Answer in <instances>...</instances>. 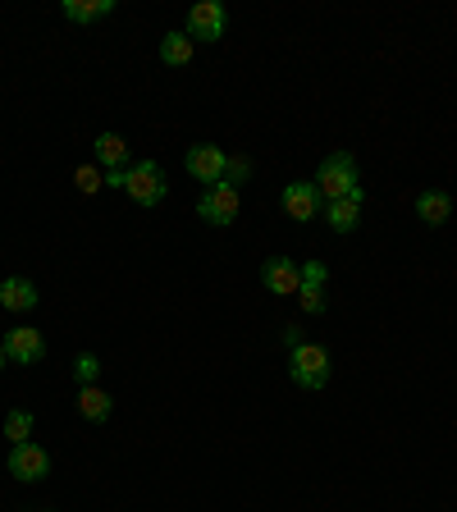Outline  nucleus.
Instances as JSON below:
<instances>
[{
  "mask_svg": "<svg viewBox=\"0 0 457 512\" xmlns=\"http://www.w3.org/2000/svg\"><path fill=\"white\" fill-rule=\"evenodd\" d=\"M311 183H316V192L325 197V202H339V197L362 192V183H357V156H352V151H334V156H325Z\"/></svg>",
  "mask_w": 457,
  "mask_h": 512,
  "instance_id": "obj_1",
  "label": "nucleus"
},
{
  "mask_svg": "<svg viewBox=\"0 0 457 512\" xmlns=\"http://www.w3.org/2000/svg\"><path fill=\"white\" fill-rule=\"evenodd\" d=\"M288 375L298 389H325L330 384V352L320 343H298L293 357H288Z\"/></svg>",
  "mask_w": 457,
  "mask_h": 512,
  "instance_id": "obj_2",
  "label": "nucleus"
},
{
  "mask_svg": "<svg viewBox=\"0 0 457 512\" xmlns=\"http://www.w3.org/2000/svg\"><path fill=\"white\" fill-rule=\"evenodd\" d=\"M124 192L138 206H156V202H165L170 179H165V170H160L156 160H138V165H128V174H124Z\"/></svg>",
  "mask_w": 457,
  "mask_h": 512,
  "instance_id": "obj_3",
  "label": "nucleus"
},
{
  "mask_svg": "<svg viewBox=\"0 0 457 512\" xmlns=\"http://www.w3.org/2000/svg\"><path fill=\"white\" fill-rule=\"evenodd\" d=\"M238 211H243V197H238V188H229V183H215V188H206L202 202H197V215H202L206 224H215V229L234 224Z\"/></svg>",
  "mask_w": 457,
  "mask_h": 512,
  "instance_id": "obj_4",
  "label": "nucleus"
},
{
  "mask_svg": "<svg viewBox=\"0 0 457 512\" xmlns=\"http://www.w3.org/2000/svg\"><path fill=\"white\" fill-rule=\"evenodd\" d=\"M183 165H188V174L197 183H206V188L224 183V174H229V156H224V147H215V142H197V147L183 156Z\"/></svg>",
  "mask_w": 457,
  "mask_h": 512,
  "instance_id": "obj_5",
  "label": "nucleus"
},
{
  "mask_svg": "<svg viewBox=\"0 0 457 512\" xmlns=\"http://www.w3.org/2000/svg\"><path fill=\"white\" fill-rule=\"evenodd\" d=\"M224 28H229V14H224L220 0H202V5H192L188 10V37L192 42H220Z\"/></svg>",
  "mask_w": 457,
  "mask_h": 512,
  "instance_id": "obj_6",
  "label": "nucleus"
},
{
  "mask_svg": "<svg viewBox=\"0 0 457 512\" xmlns=\"http://www.w3.org/2000/svg\"><path fill=\"white\" fill-rule=\"evenodd\" d=\"M0 343L10 352V362H19V366H37L46 357V334L37 325H19V330H10Z\"/></svg>",
  "mask_w": 457,
  "mask_h": 512,
  "instance_id": "obj_7",
  "label": "nucleus"
},
{
  "mask_svg": "<svg viewBox=\"0 0 457 512\" xmlns=\"http://www.w3.org/2000/svg\"><path fill=\"white\" fill-rule=\"evenodd\" d=\"M261 284H266V293H279V298H298L302 266L288 261V256H270L266 266H261Z\"/></svg>",
  "mask_w": 457,
  "mask_h": 512,
  "instance_id": "obj_8",
  "label": "nucleus"
},
{
  "mask_svg": "<svg viewBox=\"0 0 457 512\" xmlns=\"http://www.w3.org/2000/svg\"><path fill=\"white\" fill-rule=\"evenodd\" d=\"M10 476H19V480H42V476H51V453H46L42 444H14L10 448Z\"/></svg>",
  "mask_w": 457,
  "mask_h": 512,
  "instance_id": "obj_9",
  "label": "nucleus"
},
{
  "mask_svg": "<svg viewBox=\"0 0 457 512\" xmlns=\"http://www.w3.org/2000/svg\"><path fill=\"white\" fill-rule=\"evenodd\" d=\"M279 202H284V211H288V220H316L320 215V206H325V197L316 192V183H288L284 192H279Z\"/></svg>",
  "mask_w": 457,
  "mask_h": 512,
  "instance_id": "obj_10",
  "label": "nucleus"
},
{
  "mask_svg": "<svg viewBox=\"0 0 457 512\" xmlns=\"http://www.w3.org/2000/svg\"><path fill=\"white\" fill-rule=\"evenodd\" d=\"M325 279H330V270L320 266V261H307V266H302L298 298H302V311H307V316H325Z\"/></svg>",
  "mask_w": 457,
  "mask_h": 512,
  "instance_id": "obj_11",
  "label": "nucleus"
},
{
  "mask_svg": "<svg viewBox=\"0 0 457 512\" xmlns=\"http://www.w3.org/2000/svg\"><path fill=\"white\" fill-rule=\"evenodd\" d=\"M362 206L366 192H352V197H339V202H325V220H330L334 234H352L362 224Z\"/></svg>",
  "mask_w": 457,
  "mask_h": 512,
  "instance_id": "obj_12",
  "label": "nucleus"
},
{
  "mask_svg": "<svg viewBox=\"0 0 457 512\" xmlns=\"http://www.w3.org/2000/svg\"><path fill=\"white\" fill-rule=\"evenodd\" d=\"M416 215L430 224V229H439V224H448V215H453V197L439 188H426L421 197H416Z\"/></svg>",
  "mask_w": 457,
  "mask_h": 512,
  "instance_id": "obj_13",
  "label": "nucleus"
},
{
  "mask_svg": "<svg viewBox=\"0 0 457 512\" xmlns=\"http://www.w3.org/2000/svg\"><path fill=\"white\" fill-rule=\"evenodd\" d=\"M0 307L5 311H32L37 307V284H32V279H5V284H0Z\"/></svg>",
  "mask_w": 457,
  "mask_h": 512,
  "instance_id": "obj_14",
  "label": "nucleus"
},
{
  "mask_svg": "<svg viewBox=\"0 0 457 512\" xmlns=\"http://www.w3.org/2000/svg\"><path fill=\"white\" fill-rule=\"evenodd\" d=\"M92 151H96V160H101L110 174H115V170H128V142L119 138V133H101V138L92 142Z\"/></svg>",
  "mask_w": 457,
  "mask_h": 512,
  "instance_id": "obj_15",
  "label": "nucleus"
},
{
  "mask_svg": "<svg viewBox=\"0 0 457 512\" xmlns=\"http://www.w3.org/2000/svg\"><path fill=\"white\" fill-rule=\"evenodd\" d=\"M78 416H83V421H106L110 416V394L101 384H83V389H78Z\"/></svg>",
  "mask_w": 457,
  "mask_h": 512,
  "instance_id": "obj_16",
  "label": "nucleus"
},
{
  "mask_svg": "<svg viewBox=\"0 0 457 512\" xmlns=\"http://www.w3.org/2000/svg\"><path fill=\"white\" fill-rule=\"evenodd\" d=\"M60 10H64L69 23H92V19H101V14L115 10V0H64Z\"/></svg>",
  "mask_w": 457,
  "mask_h": 512,
  "instance_id": "obj_17",
  "label": "nucleus"
},
{
  "mask_svg": "<svg viewBox=\"0 0 457 512\" xmlns=\"http://www.w3.org/2000/svg\"><path fill=\"white\" fill-rule=\"evenodd\" d=\"M160 60L165 64H192V37L188 32H165V37H160Z\"/></svg>",
  "mask_w": 457,
  "mask_h": 512,
  "instance_id": "obj_18",
  "label": "nucleus"
},
{
  "mask_svg": "<svg viewBox=\"0 0 457 512\" xmlns=\"http://www.w3.org/2000/svg\"><path fill=\"white\" fill-rule=\"evenodd\" d=\"M32 421H37V416H32L28 407H14V412L5 416V439H14V444H28V439H32Z\"/></svg>",
  "mask_w": 457,
  "mask_h": 512,
  "instance_id": "obj_19",
  "label": "nucleus"
},
{
  "mask_svg": "<svg viewBox=\"0 0 457 512\" xmlns=\"http://www.w3.org/2000/svg\"><path fill=\"white\" fill-rule=\"evenodd\" d=\"M96 375H101V362H96L92 352H78V357H74V380H78V389H83V384H96Z\"/></svg>",
  "mask_w": 457,
  "mask_h": 512,
  "instance_id": "obj_20",
  "label": "nucleus"
},
{
  "mask_svg": "<svg viewBox=\"0 0 457 512\" xmlns=\"http://www.w3.org/2000/svg\"><path fill=\"white\" fill-rule=\"evenodd\" d=\"M74 183H78V192H87V197L106 188V179H101V170H96V165H78V170H74Z\"/></svg>",
  "mask_w": 457,
  "mask_h": 512,
  "instance_id": "obj_21",
  "label": "nucleus"
},
{
  "mask_svg": "<svg viewBox=\"0 0 457 512\" xmlns=\"http://www.w3.org/2000/svg\"><path fill=\"white\" fill-rule=\"evenodd\" d=\"M247 174V160H229V174H224V179H229V188H238V179H243Z\"/></svg>",
  "mask_w": 457,
  "mask_h": 512,
  "instance_id": "obj_22",
  "label": "nucleus"
},
{
  "mask_svg": "<svg viewBox=\"0 0 457 512\" xmlns=\"http://www.w3.org/2000/svg\"><path fill=\"white\" fill-rule=\"evenodd\" d=\"M284 343H288V348H298V343H302V334H298V325H288V330H284Z\"/></svg>",
  "mask_w": 457,
  "mask_h": 512,
  "instance_id": "obj_23",
  "label": "nucleus"
},
{
  "mask_svg": "<svg viewBox=\"0 0 457 512\" xmlns=\"http://www.w3.org/2000/svg\"><path fill=\"white\" fill-rule=\"evenodd\" d=\"M5 362H10V352H5V343H0V371H5Z\"/></svg>",
  "mask_w": 457,
  "mask_h": 512,
  "instance_id": "obj_24",
  "label": "nucleus"
},
{
  "mask_svg": "<svg viewBox=\"0 0 457 512\" xmlns=\"http://www.w3.org/2000/svg\"><path fill=\"white\" fill-rule=\"evenodd\" d=\"M42 512H51V508H42Z\"/></svg>",
  "mask_w": 457,
  "mask_h": 512,
  "instance_id": "obj_25",
  "label": "nucleus"
}]
</instances>
